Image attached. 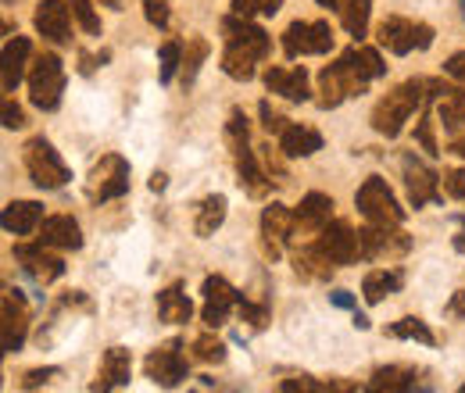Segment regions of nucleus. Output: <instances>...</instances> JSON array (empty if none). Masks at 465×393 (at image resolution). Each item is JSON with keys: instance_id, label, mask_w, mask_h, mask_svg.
I'll return each mask as SVG.
<instances>
[{"instance_id": "nucleus-3", "label": "nucleus", "mask_w": 465, "mask_h": 393, "mask_svg": "<svg viewBox=\"0 0 465 393\" xmlns=\"http://www.w3.org/2000/svg\"><path fill=\"white\" fill-rule=\"evenodd\" d=\"M430 101V79H408L398 89H391L384 101L372 108V129L387 140H398L405 133V126L412 122V115Z\"/></svg>"}, {"instance_id": "nucleus-19", "label": "nucleus", "mask_w": 465, "mask_h": 393, "mask_svg": "<svg viewBox=\"0 0 465 393\" xmlns=\"http://www.w3.org/2000/svg\"><path fill=\"white\" fill-rule=\"evenodd\" d=\"M265 89L275 93V96H283V101H294V104H305L312 89H308V72L305 65H275L265 72Z\"/></svg>"}, {"instance_id": "nucleus-18", "label": "nucleus", "mask_w": 465, "mask_h": 393, "mask_svg": "<svg viewBox=\"0 0 465 393\" xmlns=\"http://www.w3.org/2000/svg\"><path fill=\"white\" fill-rule=\"evenodd\" d=\"M72 8H68V0H40L36 4V15H33V26L36 33L54 43V47H68L72 43Z\"/></svg>"}, {"instance_id": "nucleus-46", "label": "nucleus", "mask_w": 465, "mask_h": 393, "mask_svg": "<svg viewBox=\"0 0 465 393\" xmlns=\"http://www.w3.org/2000/svg\"><path fill=\"white\" fill-rule=\"evenodd\" d=\"M415 136H419V143H422V150H426L430 158H437V154H440V150H437V140H433V119H430V115H422V122H419Z\"/></svg>"}, {"instance_id": "nucleus-36", "label": "nucleus", "mask_w": 465, "mask_h": 393, "mask_svg": "<svg viewBox=\"0 0 465 393\" xmlns=\"http://www.w3.org/2000/svg\"><path fill=\"white\" fill-rule=\"evenodd\" d=\"M182 47H186L182 40H165L161 50H158V75H161L165 86L175 79V72H179V65H182Z\"/></svg>"}, {"instance_id": "nucleus-31", "label": "nucleus", "mask_w": 465, "mask_h": 393, "mask_svg": "<svg viewBox=\"0 0 465 393\" xmlns=\"http://www.w3.org/2000/svg\"><path fill=\"white\" fill-rule=\"evenodd\" d=\"M226 208H229V201L222 193H208L205 201L198 204V219H194V233L201 236V240H208V236H215V229L226 222Z\"/></svg>"}, {"instance_id": "nucleus-22", "label": "nucleus", "mask_w": 465, "mask_h": 393, "mask_svg": "<svg viewBox=\"0 0 465 393\" xmlns=\"http://www.w3.org/2000/svg\"><path fill=\"white\" fill-rule=\"evenodd\" d=\"M129 375H133V354L126 347H108L105 358H101V372L97 379L89 382V389H119V386H129Z\"/></svg>"}, {"instance_id": "nucleus-26", "label": "nucleus", "mask_w": 465, "mask_h": 393, "mask_svg": "<svg viewBox=\"0 0 465 393\" xmlns=\"http://www.w3.org/2000/svg\"><path fill=\"white\" fill-rule=\"evenodd\" d=\"M294 215H298V229H305V233H319V229L333 219V196L312 189V193L301 196V204L294 208Z\"/></svg>"}, {"instance_id": "nucleus-29", "label": "nucleus", "mask_w": 465, "mask_h": 393, "mask_svg": "<svg viewBox=\"0 0 465 393\" xmlns=\"http://www.w3.org/2000/svg\"><path fill=\"white\" fill-rule=\"evenodd\" d=\"M279 150H283L287 158H312V154L322 150V133L291 122L283 133H279Z\"/></svg>"}, {"instance_id": "nucleus-16", "label": "nucleus", "mask_w": 465, "mask_h": 393, "mask_svg": "<svg viewBox=\"0 0 465 393\" xmlns=\"http://www.w3.org/2000/svg\"><path fill=\"white\" fill-rule=\"evenodd\" d=\"M315 247H319L337 268L361 261V240H358V233H354L347 222H326V226L319 229Z\"/></svg>"}, {"instance_id": "nucleus-50", "label": "nucleus", "mask_w": 465, "mask_h": 393, "mask_svg": "<svg viewBox=\"0 0 465 393\" xmlns=\"http://www.w3.org/2000/svg\"><path fill=\"white\" fill-rule=\"evenodd\" d=\"M447 315H454V319H461V322H465V289H454V293H451V301H447Z\"/></svg>"}, {"instance_id": "nucleus-28", "label": "nucleus", "mask_w": 465, "mask_h": 393, "mask_svg": "<svg viewBox=\"0 0 465 393\" xmlns=\"http://www.w3.org/2000/svg\"><path fill=\"white\" fill-rule=\"evenodd\" d=\"M190 315H194V301L186 297L179 282L158 289V319H161V322L182 326V322H190Z\"/></svg>"}, {"instance_id": "nucleus-4", "label": "nucleus", "mask_w": 465, "mask_h": 393, "mask_svg": "<svg viewBox=\"0 0 465 393\" xmlns=\"http://www.w3.org/2000/svg\"><path fill=\"white\" fill-rule=\"evenodd\" d=\"M354 208L361 212L365 222H376V226H401V222H405V208L398 204L394 189H391L380 175H368V179L358 186Z\"/></svg>"}, {"instance_id": "nucleus-14", "label": "nucleus", "mask_w": 465, "mask_h": 393, "mask_svg": "<svg viewBox=\"0 0 465 393\" xmlns=\"http://www.w3.org/2000/svg\"><path fill=\"white\" fill-rule=\"evenodd\" d=\"M294 233H298V215H294V208L272 201V204L261 212V243H265V254H268L272 261L287 250V243L294 240Z\"/></svg>"}, {"instance_id": "nucleus-42", "label": "nucleus", "mask_w": 465, "mask_h": 393, "mask_svg": "<svg viewBox=\"0 0 465 393\" xmlns=\"http://www.w3.org/2000/svg\"><path fill=\"white\" fill-rule=\"evenodd\" d=\"M140 4H143V19H147L154 29H168V19H172L168 0H140Z\"/></svg>"}, {"instance_id": "nucleus-20", "label": "nucleus", "mask_w": 465, "mask_h": 393, "mask_svg": "<svg viewBox=\"0 0 465 393\" xmlns=\"http://www.w3.org/2000/svg\"><path fill=\"white\" fill-rule=\"evenodd\" d=\"M36 240L54 247V250H79L82 247V229L72 215H47L36 229Z\"/></svg>"}, {"instance_id": "nucleus-7", "label": "nucleus", "mask_w": 465, "mask_h": 393, "mask_svg": "<svg viewBox=\"0 0 465 393\" xmlns=\"http://www.w3.org/2000/svg\"><path fill=\"white\" fill-rule=\"evenodd\" d=\"M376 40L384 50L405 58L412 50H430L433 47V26L426 22H412V19H401V15H391L376 26Z\"/></svg>"}, {"instance_id": "nucleus-45", "label": "nucleus", "mask_w": 465, "mask_h": 393, "mask_svg": "<svg viewBox=\"0 0 465 393\" xmlns=\"http://www.w3.org/2000/svg\"><path fill=\"white\" fill-rule=\"evenodd\" d=\"M54 375H61V368H54V365H47V368H33V372L22 375V389H36V386L50 382Z\"/></svg>"}, {"instance_id": "nucleus-57", "label": "nucleus", "mask_w": 465, "mask_h": 393, "mask_svg": "<svg viewBox=\"0 0 465 393\" xmlns=\"http://www.w3.org/2000/svg\"><path fill=\"white\" fill-rule=\"evenodd\" d=\"M315 4H322V8H337L340 0H315Z\"/></svg>"}, {"instance_id": "nucleus-53", "label": "nucleus", "mask_w": 465, "mask_h": 393, "mask_svg": "<svg viewBox=\"0 0 465 393\" xmlns=\"http://www.w3.org/2000/svg\"><path fill=\"white\" fill-rule=\"evenodd\" d=\"M151 189H154V193L165 189V172H154V175H151Z\"/></svg>"}, {"instance_id": "nucleus-30", "label": "nucleus", "mask_w": 465, "mask_h": 393, "mask_svg": "<svg viewBox=\"0 0 465 393\" xmlns=\"http://www.w3.org/2000/svg\"><path fill=\"white\" fill-rule=\"evenodd\" d=\"M437 122L444 126V133L451 140H461L465 136V93L454 86L447 96H440L437 104Z\"/></svg>"}, {"instance_id": "nucleus-47", "label": "nucleus", "mask_w": 465, "mask_h": 393, "mask_svg": "<svg viewBox=\"0 0 465 393\" xmlns=\"http://www.w3.org/2000/svg\"><path fill=\"white\" fill-rule=\"evenodd\" d=\"M0 112H4V129H22L26 126V112L12 101V93L4 96V108H0Z\"/></svg>"}, {"instance_id": "nucleus-35", "label": "nucleus", "mask_w": 465, "mask_h": 393, "mask_svg": "<svg viewBox=\"0 0 465 393\" xmlns=\"http://www.w3.org/2000/svg\"><path fill=\"white\" fill-rule=\"evenodd\" d=\"M387 336H391V340H415V343H422V347H433V343H437L433 329H430L422 319H415V315L398 319L394 326H387Z\"/></svg>"}, {"instance_id": "nucleus-17", "label": "nucleus", "mask_w": 465, "mask_h": 393, "mask_svg": "<svg viewBox=\"0 0 465 393\" xmlns=\"http://www.w3.org/2000/svg\"><path fill=\"white\" fill-rule=\"evenodd\" d=\"M201 293H205L201 319H205V326H208V329L226 326V322H229V315L236 312L240 297H244V293H236V289H233L222 275H208V279H205V286H201Z\"/></svg>"}, {"instance_id": "nucleus-2", "label": "nucleus", "mask_w": 465, "mask_h": 393, "mask_svg": "<svg viewBox=\"0 0 465 393\" xmlns=\"http://www.w3.org/2000/svg\"><path fill=\"white\" fill-rule=\"evenodd\" d=\"M222 72L236 82H251L258 75V65L268 58L272 50V40L268 33L254 22V19H244V15H226L222 19Z\"/></svg>"}, {"instance_id": "nucleus-11", "label": "nucleus", "mask_w": 465, "mask_h": 393, "mask_svg": "<svg viewBox=\"0 0 465 393\" xmlns=\"http://www.w3.org/2000/svg\"><path fill=\"white\" fill-rule=\"evenodd\" d=\"M361 261H391V258H405L412 250V236L401 229V226H376L368 222L361 233Z\"/></svg>"}, {"instance_id": "nucleus-8", "label": "nucleus", "mask_w": 465, "mask_h": 393, "mask_svg": "<svg viewBox=\"0 0 465 393\" xmlns=\"http://www.w3.org/2000/svg\"><path fill=\"white\" fill-rule=\"evenodd\" d=\"M126 193H129V161L122 154H105L86 179V196L93 204H108Z\"/></svg>"}, {"instance_id": "nucleus-24", "label": "nucleus", "mask_w": 465, "mask_h": 393, "mask_svg": "<svg viewBox=\"0 0 465 393\" xmlns=\"http://www.w3.org/2000/svg\"><path fill=\"white\" fill-rule=\"evenodd\" d=\"M401 286H405L401 268H372L361 279V297H365V304H384L387 297L401 293Z\"/></svg>"}, {"instance_id": "nucleus-49", "label": "nucleus", "mask_w": 465, "mask_h": 393, "mask_svg": "<svg viewBox=\"0 0 465 393\" xmlns=\"http://www.w3.org/2000/svg\"><path fill=\"white\" fill-rule=\"evenodd\" d=\"M108 58H112L108 50H101L97 58H93V54H82V58H79V72H82V75H93V72H97V65H105Z\"/></svg>"}, {"instance_id": "nucleus-51", "label": "nucleus", "mask_w": 465, "mask_h": 393, "mask_svg": "<svg viewBox=\"0 0 465 393\" xmlns=\"http://www.w3.org/2000/svg\"><path fill=\"white\" fill-rule=\"evenodd\" d=\"M329 304H333V308H344V312H354V297H351L347 289H333V293H329Z\"/></svg>"}, {"instance_id": "nucleus-37", "label": "nucleus", "mask_w": 465, "mask_h": 393, "mask_svg": "<svg viewBox=\"0 0 465 393\" xmlns=\"http://www.w3.org/2000/svg\"><path fill=\"white\" fill-rule=\"evenodd\" d=\"M233 15H244V19H272L279 8H283V0H233Z\"/></svg>"}, {"instance_id": "nucleus-52", "label": "nucleus", "mask_w": 465, "mask_h": 393, "mask_svg": "<svg viewBox=\"0 0 465 393\" xmlns=\"http://www.w3.org/2000/svg\"><path fill=\"white\" fill-rule=\"evenodd\" d=\"M458 226H461V229H458V236H454V250L465 254V219H458Z\"/></svg>"}, {"instance_id": "nucleus-10", "label": "nucleus", "mask_w": 465, "mask_h": 393, "mask_svg": "<svg viewBox=\"0 0 465 393\" xmlns=\"http://www.w3.org/2000/svg\"><path fill=\"white\" fill-rule=\"evenodd\" d=\"M333 43H337V36H333L329 22H301V19H298V22H291L287 33H283V54H287L291 61L308 58V54H329Z\"/></svg>"}, {"instance_id": "nucleus-56", "label": "nucleus", "mask_w": 465, "mask_h": 393, "mask_svg": "<svg viewBox=\"0 0 465 393\" xmlns=\"http://www.w3.org/2000/svg\"><path fill=\"white\" fill-rule=\"evenodd\" d=\"M105 8H112V12H122V0H101Z\"/></svg>"}, {"instance_id": "nucleus-55", "label": "nucleus", "mask_w": 465, "mask_h": 393, "mask_svg": "<svg viewBox=\"0 0 465 393\" xmlns=\"http://www.w3.org/2000/svg\"><path fill=\"white\" fill-rule=\"evenodd\" d=\"M354 326H358V329H368V326H372V322H368V319H365V315H361V312H358V308H354Z\"/></svg>"}, {"instance_id": "nucleus-5", "label": "nucleus", "mask_w": 465, "mask_h": 393, "mask_svg": "<svg viewBox=\"0 0 465 393\" xmlns=\"http://www.w3.org/2000/svg\"><path fill=\"white\" fill-rule=\"evenodd\" d=\"M22 161H26L29 179H33L40 189H61V186L72 179L68 165L61 161V154L54 150V143H50L47 136H33V140L22 147Z\"/></svg>"}, {"instance_id": "nucleus-27", "label": "nucleus", "mask_w": 465, "mask_h": 393, "mask_svg": "<svg viewBox=\"0 0 465 393\" xmlns=\"http://www.w3.org/2000/svg\"><path fill=\"white\" fill-rule=\"evenodd\" d=\"M415 375L419 372L412 365H384L368 375L365 389L368 393H408V389H415Z\"/></svg>"}, {"instance_id": "nucleus-9", "label": "nucleus", "mask_w": 465, "mask_h": 393, "mask_svg": "<svg viewBox=\"0 0 465 393\" xmlns=\"http://www.w3.org/2000/svg\"><path fill=\"white\" fill-rule=\"evenodd\" d=\"M182 340L179 336H172V340H165L161 347H154L151 354H147V361H143V372H147V379L154 382V386H165V389H175L186 375H190V365H186V354H182Z\"/></svg>"}, {"instance_id": "nucleus-32", "label": "nucleus", "mask_w": 465, "mask_h": 393, "mask_svg": "<svg viewBox=\"0 0 465 393\" xmlns=\"http://www.w3.org/2000/svg\"><path fill=\"white\" fill-rule=\"evenodd\" d=\"M291 261H294V272L301 275V279H329L333 275V261L315 247V243H308V247H301V250H294L291 254Z\"/></svg>"}, {"instance_id": "nucleus-59", "label": "nucleus", "mask_w": 465, "mask_h": 393, "mask_svg": "<svg viewBox=\"0 0 465 393\" xmlns=\"http://www.w3.org/2000/svg\"><path fill=\"white\" fill-rule=\"evenodd\" d=\"M461 393H465V382H461Z\"/></svg>"}, {"instance_id": "nucleus-48", "label": "nucleus", "mask_w": 465, "mask_h": 393, "mask_svg": "<svg viewBox=\"0 0 465 393\" xmlns=\"http://www.w3.org/2000/svg\"><path fill=\"white\" fill-rule=\"evenodd\" d=\"M444 72L454 79V82H461L465 86V50H458V54H451L447 61H444Z\"/></svg>"}, {"instance_id": "nucleus-54", "label": "nucleus", "mask_w": 465, "mask_h": 393, "mask_svg": "<svg viewBox=\"0 0 465 393\" xmlns=\"http://www.w3.org/2000/svg\"><path fill=\"white\" fill-rule=\"evenodd\" d=\"M451 150H454L461 161H465V136H461V140H451Z\"/></svg>"}, {"instance_id": "nucleus-33", "label": "nucleus", "mask_w": 465, "mask_h": 393, "mask_svg": "<svg viewBox=\"0 0 465 393\" xmlns=\"http://www.w3.org/2000/svg\"><path fill=\"white\" fill-rule=\"evenodd\" d=\"M208 54H212V47H208L205 36H190V40H186V47H182V65H179L182 89H190V86H194V79H198L201 65L208 61Z\"/></svg>"}, {"instance_id": "nucleus-44", "label": "nucleus", "mask_w": 465, "mask_h": 393, "mask_svg": "<svg viewBox=\"0 0 465 393\" xmlns=\"http://www.w3.org/2000/svg\"><path fill=\"white\" fill-rule=\"evenodd\" d=\"M258 112H261V126H265V133H275V136H279V133H283V129L291 126V122H287L283 115H279V112H272V104H268V101H261V108H258Z\"/></svg>"}, {"instance_id": "nucleus-1", "label": "nucleus", "mask_w": 465, "mask_h": 393, "mask_svg": "<svg viewBox=\"0 0 465 393\" xmlns=\"http://www.w3.org/2000/svg\"><path fill=\"white\" fill-rule=\"evenodd\" d=\"M387 75V65L380 58V50L372 47H347L333 65H326L319 72V108L322 112H333L340 108L344 101H351V96H361L368 89L372 79H384Z\"/></svg>"}, {"instance_id": "nucleus-12", "label": "nucleus", "mask_w": 465, "mask_h": 393, "mask_svg": "<svg viewBox=\"0 0 465 393\" xmlns=\"http://www.w3.org/2000/svg\"><path fill=\"white\" fill-rule=\"evenodd\" d=\"M401 172H405V189H408L412 208H426V204H440V201H444V182H440V175H437L422 158H415L412 150L401 158Z\"/></svg>"}, {"instance_id": "nucleus-41", "label": "nucleus", "mask_w": 465, "mask_h": 393, "mask_svg": "<svg viewBox=\"0 0 465 393\" xmlns=\"http://www.w3.org/2000/svg\"><path fill=\"white\" fill-rule=\"evenodd\" d=\"M236 312H240V319L244 322H251L254 329H265L268 326V304H254V301H247V297H240V304H236Z\"/></svg>"}, {"instance_id": "nucleus-39", "label": "nucleus", "mask_w": 465, "mask_h": 393, "mask_svg": "<svg viewBox=\"0 0 465 393\" xmlns=\"http://www.w3.org/2000/svg\"><path fill=\"white\" fill-rule=\"evenodd\" d=\"M68 8H72L75 22L82 26L86 36H101V19H97V12H93V0H68Z\"/></svg>"}, {"instance_id": "nucleus-58", "label": "nucleus", "mask_w": 465, "mask_h": 393, "mask_svg": "<svg viewBox=\"0 0 465 393\" xmlns=\"http://www.w3.org/2000/svg\"><path fill=\"white\" fill-rule=\"evenodd\" d=\"M461 22H465V0H461Z\"/></svg>"}, {"instance_id": "nucleus-38", "label": "nucleus", "mask_w": 465, "mask_h": 393, "mask_svg": "<svg viewBox=\"0 0 465 393\" xmlns=\"http://www.w3.org/2000/svg\"><path fill=\"white\" fill-rule=\"evenodd\" d=\"M190 351H194V358H198V361H208V365H212V361H215V365H222V361H226V343H222L215 333L198 336Z\"/></svg>"}, {"instance_id": "nucleus-34", "label": "nucleus", "mask_w": 465, "mask_h": 393, "mask_svg": "<svg viewBox=\"0 0 465 393\" xmlns=\"http://www.w3.org/2000/svg\"><path fill=\"white\" fill-rule=\"evenodd\" d=\"M340 26L347 29V36L361 40L368 33V15H372V0H340Z\"/></svg>"}, {"instance_id": "nucleus-40", "label": "nucleus", "mask_w": 465, "mask_h": 393, "mask_svg": "<svg viewBox=\"0 0 465 393\" xmlns=\"http://www.w3.org/2000/svg\"><path fill=\"white\" fill-rule=\"evenodd\" d=\"M247 136H251L247 115H244L240 108H233V112H229V122H226V143H229V150H236V147H247Z\"/></svg>"}, {"instance_id": "nucleus-13", "label": "nucleus", "mask_w": 465, "mask_h": 393, "mask_svg": "<svg viewBox=\"0 0 465 393\" xmlns=\"http://www.w3.org/2000/svg\"><path fill=\"white\" fill-rule=\"evenodd\" d=\"M15 261H19V268L36 282V286H50L54 279H61L65 275V261L54 254V247H47V243H15Z\"/></svg>"}, {"instance_id": "nucleus-21", "label": "nucleus", "mask_w": 465, "mask_h": 393, "mask_svg": "<svg viewBox=\"0 0 465 393\" xmlns=\"http://www.w3.org/2000/svg\"><path fill=\"white\" fill-rule=\"evenodd\" d=\"M29 54H33L29 36H12V40L4 43V58H0V82H4V93H15L19 82L26 79Z\"/></svg>"}, {"instance_id": "nucleus-43", "label": "nucleus", "mask_w": 465, "mask_h": 393, "mask_svg": "<svg viewBox=\"0 0 465 393\" xmlns=\"http://www.w3.org/2000/svg\"><path fill=\"white\" fill-rule=\"evenodd\" d=\"M440 182H444V193H447V196H454V201L465 204V168H447V172L440 175Z\"/></svg>"}, {"instance_id": "nucleus-23", "label": "nucleus", "mask_w": 465, "mask_h": 393, "mask_svg": "<svg viewBox=\"0 0 465 393\" xmlns=\"http://www.w3.org/2000/svg\"><path fill=\"white\" fill-rule=\"evenodd\" d=\"M233 161H236V182L244 186V193L247 196H254V201H261V196L272 189V179L265 175V168L258 165V158H254V150H251V143L247 147H236L233 150Z\"/></svg>"}, {"instance_id": "nucleus-6", "label": "nucleus", "mask_w": 465, "mask_h": 393, "mask_svg": "<svg viewBox=\"0 0 465 393\" xmlns=\"http://www.w3.org/2000/svg\"><path fill=\"white\" fill-rule=\"evenodd\" d=\"M65 93V65L58 54H40L29 68V101L40 112H58Z\"/></svg>"}, {"instance_id": "nucleus-15", "label": "nucleus", "mask_w": 465, "mask_h": 393, "mask_svg": "<svg viewBox=\"0 0 465 393\" xmlns=\"http://www.w3.org/2000/svg\"><path fill=\"white\" fill-rule=\"evenodd\" d=\"M0 312H4V322H0V347H4V354H19L29 336V308L22 301V293L8 286L4 297H0Z\"/></svg>"}, {"instance_id": "nucleus-25", "label": "nucleus", "mask_w": 465, "mask_h": 393, "mask_svg": "<svg viewBox=\"0 0 465 393\" xmlns=\"http://www.w3.org/2000/svg\"><path fill=\"white\" fill-rule=\"evenodd\" d=\"M43 222V204L40 201H12L4 208V215H0V226H4V233L12 236H33Z\"/></svg>"}]
</instances>
